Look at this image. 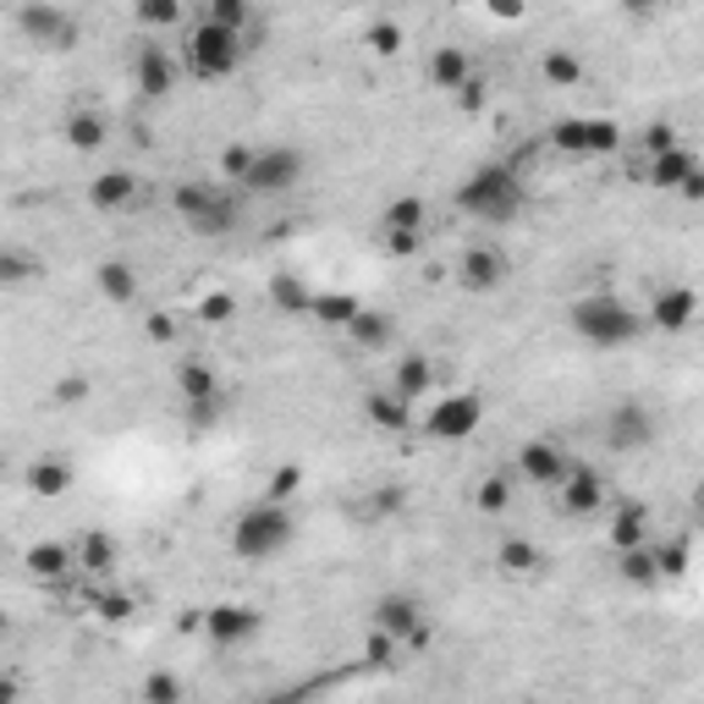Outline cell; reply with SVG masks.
Listing matches in <instances>:
<instances>
[{"label":"cell","mask_w":704,"mask_h":704,"mask_svg":"<svg viewBox=\"0 0 704 704\" xmlns=\"http://www.w3.org/2000/svg\"><path fill=\"white\" fill-rule=\"evenodd\" d=\"M72 490V462H61V457H39L33 468H28V496H39V501H61Z\"/></svg>","instance_id":"obj_21"},{"label":"cell","mask_w":704,"mask_h":704,"mask_svg":"<svg viewBox=\"0 0 704 704\" xmlns=\"http://www.w3.org/2000/svg\"><path fill=\"white\" fill-rule=\"evenodd\" d=\"M484 11H490V17H501V22H523L529 0H484Z\"/></svg>","instance_id":"obj_52"},{"label":"cell","mask_w":704,"mask_h":704,"mask_svg":"<svg viewBox=\"0 0 704 704\" xmlns=\"http://www.w3.org/2000/svg\"><path fill=\"white\" fill-rule=\"evenodd\" d=\"M700 319V292L694 286H666L655 303H650V325L655 330H688Z\"/></svg>","instance_id":"obj_17"},{"label":"cell","mask_w":704,"mask_h":704,"mask_svg":"<svg viewBox=\"0 0 704 704\" xmlns=\"http://www.w3.org/2000/svg\"><path fill=\"white\" fill-rule=\"evenodd\" d=\"M523 204H529V187L507 160H490V165L468 171L462 187H457V210L484 221V226H512L523 215Z\"/></svg>","instance_id":"obj_1"},{"label":"cell","mask_w":704,"mask_h":704,"mask_svg":"<svg viewBox=\"0 0 704 704\" xmlns=\"http://www.w3.org/2000/svg\"><path fill=\"white\" fill-rule=\"evenodd\" d=\"M567 468H572V457H567L557 440H529V446L518 451V473H523L529 484H540V490H557Z\"/></svg>","instance_id":"obj_14"},{"label":"cell","mask_w":704,"mask_h":704,"mask_svg":"<svg viewBox=\"0 0 704 704\" xmlns=\"http://www.w3.org/2000/svg\"><path fill=\"white\" fill-rule=\"evenodd\" d=\"M176 397L187 402L193 424H210L221 414V375H215L210 364L187 358V364H176Z\"/></svg>","instance_id":"obj_9"},{"label":"cell","mask_w":704,"mask_h":704,"mask_svg":"<svg viewBox=\"0 0 704 704\" xmlns=\"http://www.w3.org/2000/svg\"><path fill=\"white\" fill-rule=\"evenodd\" d=\"M6 700H17V683H6V677H0V704Z\"/></svg>","instance_id":"obj_57"},{"label":"cell","mask_w":704,"mask_h":704,"mask_svg":"<svg viewBox=\"0 0 704 704\" xmlns=\"http://www.w3.org/2000/svg\"><path fill=\"white\" fill-rule=\"evenodd\" d=\"M655 572H661V578H683V572H688V545H683V540H661V545H655Z\"/></svg>","instance_id":"obj_42"},{"label":"cell","mask_w":704,"mask_h":704,"mask_svg":"<svg viewBox=\"0 0 704 704\" xmlns=\"http://www.w3.org/2000/svg\"><path fill=\"white\" fill-rule=\"evenodd\" d=\"M650 440H655L650 408H639V402H616L611 408V419H605V446L611 451H644Z\"/></svg>","instance_id":"obj_12"},{"label":"cell","mask_w":704,"mask_h":704,"mask_svg":"<svg viewBox=\"0 0 704 704\" xmlns=\"http://www.w3.org/2000/svg\"><path fill=\"white\" fill-rule=\"evenodd\" d=\"M457 94H462V111H479V105H484V83H479V78H468Z\"/></svg>","instance_id":"obj_55"},{"label":"cell","mask_w":704,"mask_h":704,"mask_svg":"<svg viewBox=\"0 0 704 704\" xmlns=\"http://www.w3.org/2000/svg\"><path fill=\"white\" fill-rule=\"evenodd\" d=\"M424 221H429V204L414 198V193L391 198V204H386V215H380V226H386V232H424Z\"/></svg>","instance_id":"obj_28"},{"label":"cell","mask_w":704,"mask_h":704,"mask_svg":"<svg viewBox=\"0 0 704 704\" xmlns=\"http://www.w3.org/2000/svg\"><path fill=\"white\" fill-rule=\"evenodd\" d=\"M94 611L105 616V622H133V594H94Z\"/></svg>","instance_id":"obj_47"},{"label":"cell","mask_w":704,"mask_h":704,"mask_svg":"<svg viewBox=\"0 0 704 704\" xmlns=\"http://www.w3.org/2000/svg\"><path fill=\"white\" fill-rule=\"evenodd\" d=\"M292 534H297V523H292V512H286L282 501H254L232 523V551L243 562H271V557H282L286 545H292Z\"/></svg>","instance_id":"obj_3"},{"label":"cell","mask_w":704,"mask_h":704,"mask_svg":"<svg viewBox=\"0 0 704 704\" xmlns=\"http://www.w3.org/2000/svg\"><path fill=\"white\" fill-rule=\"evenodd\" d=\"M39 276V259L22 254V248H0V286H22Z\"/></svg>","instance_id":"obj_39"},{"label":"cell","mask_w":704,"mask_h":704,"mask_svg":"<svg viewBox=\"0 0 704 704\" xmlns=\"http://www.w3.org/2000/svg\"><path fill=\"white\" fill-rule=\"evenodd\" d=\"M567 325H572L589 347H628V341H639V330H644L639 308H628V303L611 297V292L578 297V303L567 308Z\"/></svg>","instance_id":"obj_2"},{"label":"cell","mask_w":704,"mask_h":704,"mask_svg":"<svg viewBox=\"0 0 704 704\" xmlns=\"http://www.w3.org/2000/svg\"><path fill=\"white\" fill-rule=\"evenodd\" d=\"M297 490H303V468H297V462H282V468L271 473V484H265V501H282L286 507Z\"/></svg>","instance_id":"obj_41"},{"label":"cell","mask_w":704,"mask_h":704,"mask_svg":"<svg viewBox=\"0 0 704 704\" xmlns=\"http://www.w3.org/2000/svg\"><path fill=\"white\" fill-rule=\"evenodd\" d=\"M308 314H314L319 325H347V319L358 314V297H353V292H314Z\"/></svg>","instance_id":"obj_33"},{"label":"cell","mask_w":704,"mask_h":704,"mask_svg":"<svg viewBox=\"0 0 704 704\" xmlns=\"http://www.w3.org/2000/svg\"><path fill=\"white\" fill-rule=\"evenodd\" d=\"M375 512H402V490H380L375 496Z\"/></svg>","instance_id":"obj_56"},{"label":"cell","mask_w":704,"mask_h":704,"mask_svg":"<svg viewBox=\"0 0 704 704\" xmlns=\"http://www.w3.org/2000/svg\"><path fill=\"white\" fill-rule=\"evenodd\" d=\"M243 33H232V28H221V22H198V28H187V44H182V61H187V72L193 78H204V83H215V78H232L237 72V61H243Z\"/></svg>","instance_id":"obj_4"},{"label":"cell","mask_w":704,"mask_h":704,"mask_svg":"<svg viewBox=\"0 0 704 704\" xmlns=\"http://www.w3.org/2000/svg\"><path fill=\"white\" fill-rule=\"evenodd\" d=\"M6 633H11V622H6V611H0V639H6Z\"/></svg>","instance_id":"obj_59"},{"label":"cell","mask_w":704,"mask_h":704,"mask_svg":"<svg viewBox=\"0 0 704 704\" xmlns=\"http://www.w3.org/2000/svg\"><path fill=\"white\" fill-rule=\"evenodd\" d=\"M616 572H622L628 583H639V589L661 583V572H655V545L644 540V545H633V551H616Z\"/></svg>","instance_id":"obj_29"},{"label":"cell","mask_w":704,"mask_h":704,"mask_svg":"<svg viewBox=\"0 0 704 704\" xmlns=\"http://www.w3.org/2000/svg\"><path fill=\"white\" fill-rule=\"evenodd\" d=\"M133 89H139L143 100H165L176 89V61L160 44H143L139 55H133Z\"/></svg>","instance_id":"obj_15"},{"label":"cell","mask_w":704,"mask_h":704,"mask_svg":"<svg viewBox=\"0 0 704 704\" xmlns=\"http://www.w3.org/2000/svg\"><path fill=\"white\" fill-rule=\"evenodd\" d=\"M341 330H347V336H353V347H364V353H380V347H391V341H397V325H391L380 308H364V303H358V314H353Z\"/></svg>","instance_id":"obj_19"},{"label":"cell","mask_w":704,"mask_h":704,"mask_svg":"<svg viewBox=\"0 0 704 704\" xmlns=\"http://www.w3.org/2000/svg\"><path fill=\"white\" fill-rule=\"evenodd\" d=\"M429 386H435V364L424 353H402L397 358V375H391V391L402 402H419V397H429Z\"/></svg>","instance_id":"obj_20"},{"label":"cell","mask_w":704,"mask_h":704,"mask_svg":"<svg viewBox=\"0 0 704 704\" xmlns=\"http://www.w3.org/2000/svg\"><path fill=\"white\" fill-rule=\"evenodd\" d=\"M540 72H545L551 89H578V83H583V61H578L572 50H545Z\"/></svg>","instance_id":"obj_34"},{"label":"cell","mask_w":704,"mask_h":704,"mask_svg":"<svg viewBox=\"0 0 704 704\" xmlns=\"http://www.w3.org/2000/svg\"><path fill=\"white\" fill-rule=\"evenodd\" d=\"M672 143H677V133H672L666 122H655V127L644 133V149H650V154H661V149H672Z\"/></svg>","instance_id":"obj_54"},{"label":"cell","mask_w":704,"mask_h":704,"mask_svg":"<svg viewBox=\"0 0 704 704\" xmlns=\"http://www.w3.org/2000/svg\"><path fill=\"white\" fill-rule=\"evenodd\" d=\"M605 534H611V551H633V545L650 540V512L639 501H628V507H616V518H611Z\"/></svg>","instance_id":"obj_25"},{"label":"cell","mask_w":704,"mask_h":704,"mask_svg":"<svg viewBox=\"0 0 704 704\" xmlns=\"http://www.w3.org/2000/svg\"><path fill=\"white\" fill-rule=\"evenodd\" d=\"M303 176H308L303 149H292V143H271V149H254V165H248L243 187H248V193H292Z\"/></svg>","instance_id":"obj_7"},{"label":"cell","mask_w":704,"mask_h":704,"mask_svg":"<svg viewBox=\"0 0 704 704\" xmlns=\"http://www.w3.org/2000/svg\"><path fill=\"white\" fill-rule=\"evenodd\" d=\"M402 44H408L402 22H375V28H369V50H375V55H397Z\"/></svg>","instance_id":"obj_44"},{"label":"cell","mask_w":704,"mask_h":704,"mask_svg":"<svg viewBox=\"0 0 704 704\" xmlns=\"http://www.w3.org/2000/svg\"><path fill=\"white\" fill-rule=\"evenodd\" d=\"M380 633H391L397 644H429V628H424V611H419V600L414 594H380L375 600V616H369Z\"/></svg>","instance_id":"obj_11"},{"label":"cell","mask_w":704,"mask_h":704,"mask_svg":"<svg viewBox=\"0 0 704 704\" xmlns=\"http://www.w3.org/2000/svg\"><path fill=\"white\" fill-rule=\"evenodd\" d=\"M616 143H622L616 122H605V116H589V154H616Z\"/></svg>","instance_id":"obj_46"},{"label":"cell","mask_w":704,"mask_h":704,"mask_svg":"<svg viewBox=\"0 0 704 704\" xmlns=\"http://www.w3.org/2000/svg\"><path fill=\"white\" fill-rule=\"evenodd\" d=\"M562 512L567 518H594L600 507H605V479L594 473V468H583V462H572L562 473Z\"/></svg>","instance_id":"obj_13"},{"label":"cell","mask_w":704,"mask_h":704,"mask_svg":"<svg viewBox=\"0 0 704 704\" xmlns=\"http://www.w3.org/2000/svg\"><path fill=\"white\" fill-rule=\"evenodd\" d=\"M89 397V375H67V380H55V402L61 408H78Z\"/></svg>","instance_id":"obj_50"},{"label":"cell","mask_w":704,"mask_h":704,"mask_svg":"<svg viewBox=\"0 0 704 704\" xmlns=\"http://www.w3.org/2000/svg\"><path fill=\"white\" fill-rule=\"evenodd\" d=\"M133 17L143 28H176L182 22V0H133Z\"/></svg>","instance_id":"obj_40"},{"label":"cell","mask_w":704,"mask_h":704,"mask_svg":"<svg viewBox=\"0 0 704 704\" xmlns=\"http://www.w3.org/2000/svg\"><path fill=\"white\" fill-rule=\"evenodd\" d=\"M688 171H700V160H694V149H683V143L650 154V182H655V187H683Z\"/></svg>","instance_id":"obj_24"},{"label":"cell","mask_w":704,"mask_h":704,"mask_svg":"<svg viewBox=\"0 0 704 704\" xmlns=\"http://www.w3.org/2000/svg\"><path fill=\"white\" fill-rule=\"evenodd\" d=\"M397 650H402V644H397L391 633H380V628H375V633H369V650H364V661H369V666H391V661H397Z\"/></svg>","instance_id":"obj_49"},{"label":"cell","mask_w":704,"mask_h":704,"mask_svg":"<svg viewBox=\"0 0 704 704\" xmlns=\"http://www.w3.org/2000/svg\"><path fill=\"white\" fill-rule=\"evenodd\" d=\"M259 628H265V611H259V605H237V600H221V605H210V611H204V633H210L221 650H237V644H248Z\"/></svg>","instance_id":"obj_10"},{"label":"cell","mask_w":704,"mask_h":704,"mask_svg":"<svg viewBox=\"0 0 704 704\" xmlns=\"http://www.w3.org/2000/svg\"><path fill=\"white\" fill-rule=\"evenodd\" d=\"M479 429H484V397H479V391H451V397H440V402L429 408V419H424V435L440 440V446H462V440H473Z\"/></svg>","instance_id":"obj_6"},{"label":"cell","mask_w":704,"mask_h":704,"mask_svg":"<svg viewBox=\"0 0 704 704\" xmlns=\"http://www.w3.org/2000/svg\"><path fill=\"white\" fill-rule=\"evenodd\" d=\"M0 473H6V457H0Z\"/></svg>","instance_id":"obj_60"},{"label":"cell","mask_w":704,"mask_h":704,"mask_svg":"<svg viewBox=\"0 0 704 704\" xmlns=\"http://www.w3.org/2000/svg\"><path fill=\"white\" fill-rule=\"evenodd\" d=\"M237 314V297L232 292H204V303H198V319L204 325H226Z\"/></svg>","instance_id":"obj_45"},{"label":"cell","mask_w":704,"mask_h":704,"mask_svg":"<svg viewBox=\"0 0 704 704\" xmlns=\"http://www.w3.org/2000/svg\"><path fill=\"white\" fill-rule=\"evenodd\" d=\"M100 143H105V116H94V111H72V116H67V149L89 154V149H100Z\"/></svg>","instance_id":"obj_31"},{"label":"cell","mask_w":704,"mask_h":704,"mask_svg":"<svg viewBox=\"0 0 704 704\" xmlns=\"http://www.w3.org/2000/svg\"><path fill=\"white\" fill-rule=\"evenodd\" d=\"M429 78H435V89H446V94H457L468 78H473V61L457 50V44H440L435 55H429Z\"/></svg>","instance_id":"obj_23"},{"label":"cell","mask_w":704,"mask_h":704,"mask_svg":"<svg viewBox=\"0 0 704 704\" xmlns=\"http://www.w3.org/2000/svg\"><path fill=\"white\" fill-rule=\"evenodd\" d=\"M143 330H149V341H160V347H165V341H176V319H171L165 308H154V314L143 319Z\"/></svg>","instance_id":"obj_51"},{"label":"cell","mask_w":704,"mask_h":704,"mask_svg":"<svg viewBox=\"0 0 704 704\" xmlns=\"http://www.w3.org/2000/svg\"><path fill=\"white\" fill-rule=\"evenodd\" d=\"M271 303H276L282 314H292V319H297V314H308L314 292H308V286L297 282V276H276V282H271Z\"/></svg>","instance_id":"obj_35"},{"label":"cell","mask_w":704,"mask_h":704,"mask_svg":"<svg viewBox=\"0 0 704 704\" xmlns=\"http://www.w3.org/2000/svg\"><path fill=\"white\" fill-rule=\"evenodd\" d=\"M364 414H369L375 429H386V435H402V429H408V402H402L397 391H369V397H364Z\"/></svg>","instance_id":"obj_26"},{"label":"cell","mask_w":704,"mask_h":704,"mask_svg":"<svg viewBox=\"0 0 704 704\" xmlns=\"http://www.w3.org/2000/svg\"><path fill=\"white\" fill-rule=\"evenodd\" d=\"M17 28L33 44H44V50H72V39H78V22L61 6H50V0H22L17 6Z\"/></svg>","instance_id":"obj_8"},{"label":"cell","mask_w":704,"mask_h":704,"mask_svg":"<svg viewBox=\"0 0 704 704\" xmlns=\"http://www.w3.org/2000/svg\"><path fill=\"white\" fill-rule=\"evenodd\" d=\"M72 562L83 567V572H111L116 567V540L105 534V529H89L83 540H78V557Z\"/></svg>","instance_id":"obj_27"},{"label":"cell","mask_w":704,"mask_h":704,"mask_svg":"<svg viewBox=\"0 0 704 704\" xmlns=\"http://www.w3.org/2000/svg\"><path fill=\"white\" fill-rule=\"evenodd\" d=\"M551 149H562V154H589V116H562V122L551 127Z\"/></svg>","instance_id":"obj_38"},{"label":"cell","mask_w":704,"mask_h":704,"mask_svg":"<svg viewBox=\"0 0 704 704\" xmlns=\"http://www.w3.org/2000/svg\"><path fill=\"white\" fill-rule=\"evenodd\" d=\"M28 572H33V578H44V583H55V578H67V572H72V551H67V545H33V551H28Z\"/></svg>","instance_id":"obj_32"},{"label":"cell","mask_w":704,"mask_h":704,"mask_svg":"<svg viewBox=\"0 0 704 704\" xmlns=\"http://www.w3.org/2000/svg\"><path fill=\"white\" fill-rule=\"evenodd\" d=\"M176 700H182V677L176 672H154L143 683V704H176Z\"/></svg>","instance_id":"obj_43"},{"label":"cell","mask_w":704,"mask_h":704,"mask_svg":"<svg viewBox=\"0 0 704 704\" xmlns=\"http://www.w3.org/2000/svg\"><path fill=\"white\" fill-rule=\"evenodd\" d=\"M507 501H512V479H507V473H490V479H479V490H473V507H479L484 518L507 512Z\"/></svg>","instance_id":"obj_36"},{"label":"cell","mask_w":704,"mask_h":704,"mask_svg":"<svg viewBox=\"0 0 704 704\" xmlns=\"http://www.w3.org/2000/svg\"><path fill=\"white\" fill-rule=\"evenodd\" d=\"M171 210L187 221V232H198V237H226L232 226H237V198L232 193H221L215 182H182L176 193H171Z\"/></svg>","instance_id":"obj_5"},{"label":"cell","mask_w":704,"mask_h":704,"mask_svg":"<svg viewBox=\"0 0 704 704\" xmlns=\"http://www.w3.org/2000/svg\"><path fill=\"white\" fill-rule=\"evenodd\" d=\"M89 204H94L100 215H116V210H133V204H139V176H133V171H122V165H111V171H100V176L89 182Z\"/></svg>","instance_id":"obj_16"},{"label":"cell","mask_w":704,"mask_h":704,"mask_svg":"<svg viewBox=\"0 0 704 704\" xmlns=\"http://www.w3.org/2000/svg\"><path fill=\"white\" fill-rule=\"evenodd\" d=\"M248 165H254V149L248 143H232V149H221V176H248Z\"/></svg>","instance_id":"obj_48"},{"label":"cell","mask_w":704,"mask_h":704,"mask_svg":"<svg viewBox=\"0 0 704 704\" xmlns=\"http://www.w3.org/2000/svg\"><path fill=\"white\" fill-rule=\"evenodd\" d=\"M419 237L424 232H386V248H391L397 259H408V254H419Z\"/></svg>","instance_id":"obj_53"},{"label":"cell","mask_w":704,"mask_h":704,"mask_svg":"<svg viewBox=\"0 0 704 704\" xmlns=\"http://www.w3.org/2000/svg\"><path fill=\"white\" fill-rule=\"evenodd\" d=\"M496 562H501L507 578H534V572L545 567V557H540V545H534V540H507Z\"/></svg>","instance_id":"obj_30"},{"label":"cell","mask_w":704,"mask_h":704,"mask_svg":"<svg viewBox=\"0 0 704 704\" xmlns=\"http://www.w3.org/2000/svg\"><path fill=\"white\" fill-rule=\"evenodd\" d=\"M457 282L468 286V292H496V286L507 282V254L501 248H468L457 259Z\"/></svg>","instance_id":"obj_18"},{"label":"cell","mask_w":704,"mask_h":704,"mask_svg":"<svg viewBox=\"0 0 704 704\" xmlns=\"http://www.w3.org/2000/svg\"><path fill=\"white\" fill-rule=\"evenodd\" d=\"M94 282H100V297H105V303H122V308L139 303V271H133L127 259H105V265L94 271Z\"/></svg>","instance_id":"obj_22"},{"label":"cell","mask_w":704,"mask_h":704,"mask_svg":"<svg viewBox=\"0 0 704 704\" xmlns=\"http://www.w3.org/2000/svg\"><path fill=\"white\" fill-rule=\"evenodd\" d=\"M633 6H639V11H655V6H666V0H633Z\"/></svg>","instance_id":"obj_58"},{"label":"cell","mask_w":704,"mask_h":704,"mask_svg":"<svg viewBox=\"0 0 704 704\" xmlns=\"http://www.w3.org/2000/svg\"><path fill=\"white\" fill-rule=\"evenodd\" d=\"M204 17L221 22V28H232V33H243V39H248V28H254V6H248V0H210Z\"/></svg>","instance_id":"obj_37"}]
</instances>
